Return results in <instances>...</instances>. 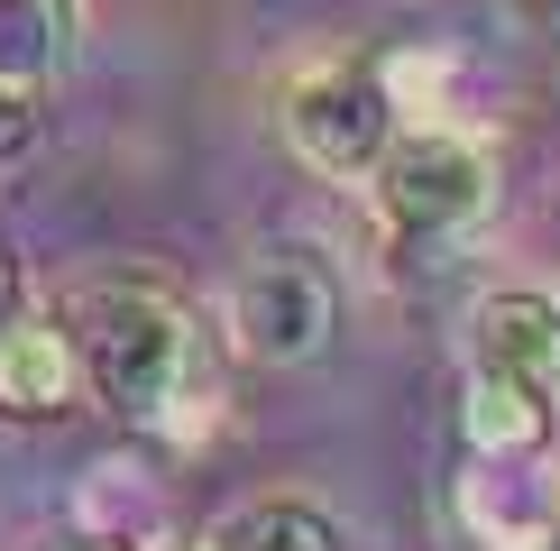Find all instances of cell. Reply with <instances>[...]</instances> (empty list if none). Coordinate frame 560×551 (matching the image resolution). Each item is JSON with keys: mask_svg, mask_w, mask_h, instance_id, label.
Instances as JSON below:
<instances>
[{"mask_svg": "<svg viewBox=\"0 0 560 551\" xmlns=\"http://www.w3.org/2000/svg\"><path fill=\"white\" fill-rule=\"evenodd\" d=\"M65 331H74L83 396L102 413H120V423H166V405L202 377L194 313L166 285H148V276H92V285H74Z\"/></svg>", "mask_w": 560, "mask_h": 551, "instance_id": "6da1fadb", "label": "cell"}, {"mask_svg": "<svg viewBox=\"0 0 560 551\" xmlns=\"http://www.w3.org/2000/svg\"><path fill=\"white\" fill-rule=\"evenodd\" d=\"M551 413H560V294L505 285L469 313L459 432H469V450H551Z\"/></svg>", "mask_w": 560, "mask_h": 551, "instance_id": "7a4b0ae2", "label": "cell"}, {"mask_svg": "<svg viewBox=\"0 0 560 551\" xmlns=\"http://www.w3.org/2000/svg\"><path fill=\"white\" fill-rule=\"evenodd\" d=\"M368 202H377L386 239L413 248V258L459 248V239L487 230V212H497V148L469 138V129H451V120H413V129H395V148L377 156Z\"/></svg>", "mask_w": 560, "mask_h": 551, "instance_id": "3957f363", "label": "cell"}, {"mask_svg": "<svg viewBox=\"0 0 560 551\" xmlns=\"http://www.w3.org/2000/svg\"><path fill=\"white\" fill-rule=\"evenodd\" d=\"M276 129H285V148L313 175L368 184L377 156L395 148V129H405V110H395V92H386V65L322 56V65H303V74H285V92H276Z\"/></svg>", "mask_w": 560, "mask_h": 551, "instance_id": "277c9868", "label": "cell"}, {"mask_svg": "<svg viewBox=\"0 0 560 551\" xmlns=\"http://www.w3.org/2000/svg\"><path fill=\"white\" fill-rule=\"evenodd\" d=\"M340 331V294L303 248H258L230 276V340L258 367H313Z\"/></svg>", "mask_w": 560, "mask_h": 551, "instance_id": "5b68a950", "label": "cell"}, {"mask_svg": "<svg viewBox=\"0 0 560 551\" xmlns=\"http://www.w3.org/2000/svg\"><path fill=\"white\" fill-rule=\"evenodd\" d=\"M451 524L478 551H551L560 542V459L551 450H469L451 488Z\"/></svg>", "mask_w": 560, "mask_h": 551, "instance_id": "8992f818", "label": "cell"}, {"mask_svg": "<svg viewBox=\"0 0 560 551\" xmlns=\"http://www.w3.org/2000/svg\"><path fill=\"white\" fill-rule=\"evenodd\" d=\"M83 56V0H0V92H56Z\"/></svg>", "mask_w": 560, "mask_h": 551, "instance_id": "52a82bcc", "label": "cell"}, {"mask_svg": "<svg viewBox=\"0 0 560 551\" xmlns=\"http://www.w3.org/2000/svg\"><path fill=\"white\" fill-rule=\"evenodd\" d=\"M83 367H74V331L46 313H10L0 321V413H56L74 405Z\"/></svg>", "mask_w": 560, "mask_h": 551, "instance_id": "ba28073f", "label": "cell"}, {"mask_svg": "<svg viewBox=\"0 0 560 551\" xmlns=\"http://www.w3.org/2000/svg\"><path fill=\"white\" fill-rule=\"evenodd\" d=\"M74 524L102 534V542L156 551V542H166V488H156L138 459H92L83 488H74Z\"/></svg>", "mask_w": 560, "mask_h": 551, "instance_id": "9c48e42d", "label": "cell"}, {"mask_svg": "<svg viewBox=\"0 0 560 551\" xmlns=\"http://www.w3.org/2000/svg\"><path fill=\"white\" fill-rule=\"evenodd\" d=\"M202 551H340V524L313 496H248L240 515H221Z\"/></svg>", "mask_w": 560, "mask_h": 551, "instance_id": "30bf717a", "label": "cell"}, {"mask_svg": "<svg viewBox=\"0 0 560 551\" xmlns=\"http://www.w3.org/2000/svg\"><path fill=\"white\" fill-rule=\"evenodd\" d=\"M533 19H542V28L560 37V0H533Z\"/></svg>", "mask_w": 560, "mask_h": 551, "instance_id": "8fae6325", "label": "cell"}, {"mask_svg": "<svg viewBox=\"0 0 560 551\" xmlns=\"http://www.w3.org/2000/svg\"><path fill=\"white\" fill-rule=\"evenodd\" d=\"M83 551H129V542H102V534H83Z\"/></svg>", "mask_w": 560, "mask_h": 551, "instance_id": "7c38bea8", "label": "cell"}]
</instances>
